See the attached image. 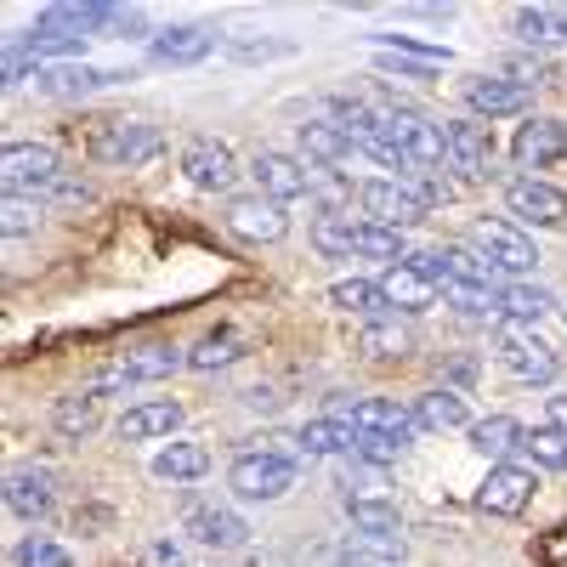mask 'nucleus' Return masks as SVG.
Segmentation results:
<instances>
[{
  "instance_id": "f257e3e1",
  "label": "nucleus",
  "mask_w": 567,
  "mask_h": 567,
  "mask_svg": "<svg viewBox=\"0 0 567 567\" xmlns=\"http://www.w3.org/2000/svg\"><path fill=\"white\" fill-rule=\"evenodd\" d=\"M85 148H91V159H103V165L136 171V165H148V159L165 154V131L148 125V120H97L91 136H85Z\"/></svg>"
},
{
  "instance_id": "f03ea898",
  "label": "nucleus",
  "mask_w": 567,
  "mask_h": 567,
  "mask_svg": "<svg viewBox=\"0 0 567 567\" xmlns=\"http://www.w3.org/2000/svg\"><path fill=\"white\" fill-rule=\"evenodd\" d=\"M471 250H477L499 278H523V272L539 267L534 239L516 221H499V216H477V221H471Z\"/></svg>"
},
{
  "instance_id": "7ed1b4c3",
  "label": "nucleus",
  "mask_w": 567,
  "mask_h": 567,
  "mask_svg": "<svg viewBox=\"0 0 567 567\" xmlns=\"http://www.w3.org/2000/svg\"><path fill=\"white\" fill-rule=\"evenodd\" d=\"M296 460H284V454H272V449H250V454H239L233 460V471H227V488L239 494V499H250V505H272V499H284L296 488Z\"/></svg>"
},
{
  "instance_id": "20e7f679",
  "label": "nucleus",
  "mask_w": 567,
  "mask_h": 567,
  "mask_svg": "<svg viewBox=\"0 0 567 567\" xmlns=\"http://www.w3.org/2000/svg\"><path fill=\"white\" fill-rule=\"evenodd\" d=\"M499 363L516 374L523 386H550L556 381V369H561V358L534 336V323H499Z\"/></svg>"
},
{
  "instance_id": "39448f33",
  "label": "nucleus",
  "mask_w": 567,
  "mask_h": 567,
  "mask_svg": "<svg viewBox=\"0 0 567 567\" xmlns=\"http://www.w3.org/2000/svg\"><path fill=\"white\" fill-rule=\"evenodd\" d=\"M0 176H7V194L40 199L45 187L63 176V159H58L52 142H12V148L0 154Z\"/></svg>"
},
{
  "instance_id": "423d86ee",
  "label": "nucleus",
  "mask_w": 567,
  "mask_h": 567,
  "mask_svg": "<svg viewBox=\"0 0 567 567\" xmlns=\"http://www.w3.org/2000/svg\"><path fill=\"white\" fill-rule=\"evenodd\" d=\"M85 23H80V12L74 7H52V12H40L34 23H29V34H18V45L40 63V58H80L85 52Z\"/></svg>"
},
{
  "instance_id": "0eeeda50",
  "label": "nucleus",
  "mask_w": 567,
  "mask_h": 567,
  "mask_svg": "<svg viewBox=\"0 0 567 567\" xmlns=\"http://www.w3.org/2000/svg\"><path fill=\"white\" fill-rule=\"evenodd\" d=\"M381 131L398 142L403 154H409V165H414V171H437V165L449 159L443 125L420 120V114H409V109H381Z\"/></svg>"
},
{
  "instance_id": "6e6552de",
  "label": "nucleus",
  "mask_w": 567,
  "mask_h": 567,
  "mask_svg": "<svg viewBox=\"0 0 567 567\" xmlns=\"http://www.w3.org/2000/svg\"><path fill=\"white\" fill-rule=\"evenodd\" d=\"M250 176H256V194L272 199V205H296V199H312V165L296 159V154H256L250 159Z\"/></svg>"
},
{
  "instance_id": "1a4fd4ad",
  "label": "nucleus",
  "mask_w": 567,
  "mask_h": 567,
  "mask_svg": "<svg viewBox=\"0 0 567 567\" xmlns=\"http://www.w3.org/2000/svg\"><path fill=\"white\" fill-rule=\"evenodd\" d=\"M443 142H449V165L465 182L494 176V131L483 120H443Z\"/></svg>"
},
{
  "instance_id": "9d476101",
  "label": "nucleus",
  "mask_w": 567,
  "mask_h": 567,
  "mask_svg": "<svg viewBox=\"0 0 567 567\" xmlns=\"http://www.w3.org/2000/svg\"><path fill=\"white\" fill-rule=\"evenodd\" d=\"M358 205H363V221H374V227H414V221H425V205L409 194V182H398V176H381V182H363L358 187Z\"/></svg>"
},
{
  "instance_id": "9b49d317",
  "label": "nucleus",
  "mask_w": 567,
  "mask_h": 567,
  "mask_svg": "<svg viewBox=\"0 0 567 567\" xmlns=\"http://www.w3.org/2000/svg\"><path fill=\"white\" fill-rule=\"evenodd\" d=\"M534 488H539L534 465L505 460V465H488V477H483V488H477V505H483L488 516H523V511L534 505Z\"/></svg>"
},
{
  "instance_id": "f8f14e48",
  "label": "nucleus",
  "mask_w": 567,
  "mask_h": 567,
  "mask_svg": "<svg viewBox=\"0 0 567 567\" xmlns=\"http://www.w3.org/2000/svg\"><path fill=\"white\" fill-rule=\"evenodd\" d=\"M182 176L199 187V194H227L233 182H239V159H233V148L227 142H216V136H194L182 148Z\"/></svg>"
},
{
  "instance_id": "ddd939ff",
  "label": "nucleus",
  "mask_w": 567,
  "mask_h": 567,
  "mask_svg": "<svg viewBox=\"0 0 567 567\" xmlns=\"http://www.w3.org/2000/svg\"><path fill=\"white\" fill-rule=\"evenodd\" d=\"M505 210L516 221H528V227H561L567 221V194L539 176H516L505 182Z\"/></svg>"
},
{
  "instance_id": "4468645a",
  "label": "nucleus",
  "mask_w": 567,
  "mask_h": 567,
  "mask_svg": "<svg viewBox=\"0 0 567 567\" xmlns=\"http://www.w3.org/2000/svg\"><path fill=\"white\" fill-rule=\"evenodd\" d=\"M465 109L477 120H505V114H528L534 109V85L511 80V74H477L465 85Z\"/></svg>"
},
{
  "instance_id": "2eb2a0df",
  "label": "nucleus",
  "mask_w": 567,
  "mask_h": 567,
  "mask_svg": "<svg viewBox=\"0 0 567 567\" xmlns=\"http://www.w3.org/2000/svg\"><path fill=\"white\" fill-rule=\"evenodd\" d=\"M227 227L250 245H278L290 233V216H284V205H272L261 194H239V199H227Z\"/></svg>"
},
{
  "instance_id": "dca6fc26",
  "label": "nucleus",
  "mask_w": 567,
  "mask_h": 567,
  "mask_svg": "<svg viewBox=\"0 0 567 567\" xmlns=\"http://www.w3.org/2000/svg\"><path fill=\"white\" fill-rule=\"evenodd\" d=\"M561 154H567V125H561V120L534 114L528 125H516V136H511V159L523 165V171H545V165H556Z\"/></svg>"
},
{
  "instance_id": "f3484780",
  "label": "nucleus",
  "mask_w": 567,
  "mask_h": 567,
  "mask_svg": "<svg viewBox=\"0 0 567 567\" xmlns=\"http://www.w3.org/2000/svg\"><path fill=\"white\" fill-rule=\"evenodd\" d=\"M148 52H154V63H171V69L205 63V58L216 52V29H205V23H171V29H154Z\"/></svg>"
},
{
  "instance_id": "a211bd4d",
  "label": "nucleus",
  "mask_w": 567,
  "mask_h": 567,
  "mask_svg": "<svg viewBox=\"0 0 567 567\" xmlns=\"http://www.w3.org/2000/svg\"><path fill=\"white\" fill-rule=\"evenodd\" d=\"M182 534L210 545V550H239L250 539V523L239 511H227V505H194V511H187V523H182Z\"/></svg>"
},
{
  "instance_id": "6ab92c4d",
  "label": "nucleus",
  "mask_w": 567,
  "mask_h": 567,
  "mask_svg": "<svg viewBox=\"0 0 567 567\" xmlns=\"http://www.w3.org/2000/svg\"><path fill=\"white\" fill-rule=\"evenodd\" d=\"M347 420L358 425V432H374V437H392V443H414V409H403V403H392V398H363V403H352L347 409Z\"/></svg>"
},
{
  "instance_id": "aec40b11",
  "label": "nucleus",
  "mask_w": 567,
  "mask_h": 567,
  "mask_svg": "<svg viewBox=\"0 0 567 567\" xmlns=\"http://www.w3.org/2000/svg\"><path fill=\"white\" fill-rule=\"evenodd\" d=\"M136 80L131 69H85V63H63V69H45L34 74V85L45 97H85V91H103V85H125Z\"/></svg>"
},
{
  "instance_id": "412c9836",
  "label": "nucleus",
  "mask_w": 567,
  "mask_h": 567,
  "mask_svg": "<svg viewBox=\"0 0 567 567\" xmlns=\"http://www.w3.org/2000/svg\"><path fill=\"white\" fill-rule=\"evenodd\" d=\"M58 494H52V471H12L7 477V511L23 516V523H40V516H52Z\"/></svg>"
},
{
  "instance_id": "4be33fe9",
  "label": "nucleus",
  "mask_w": 567,
  "mask_h": 567,
  "mask_svg": "<svg viewBox=\"0 0 567 567\" xmlns=\"http://www.w3.org/2000/svg\"><path fill=\"white\" fill-rule=\"evenodd\" d=\"M182 425V403L176 398H154V403H136L120 414V437L125 443H154V437H171Z\"/></svg>"
},
{
  "instance_id": "5701e85b",
  "label": "nucleus",
  "mask_w": 567,
  "mask_h": 567,
  "mask_svg": "<svg viewBox=\"0 0 567 567\" xmlns=\"http://www.w3.org/2000/svg\"><path fill=\"white\" fill-rule=\"evenodd\" d=\"M352 148H358V142H352L336 120H307V125H301V154H307L312 171H336V165H347Z\"/></svg>"
},
{
  "instance_id": "b1692460",
  "label": "nucleus",
  "mask_w": 567,
  "mask_h": 567,
  "mask_svg": "<svg viewBox=\"0 0 567 567\" xmlns=\"http://www.w3.org/2000/svg\"><path fill=\"white\" fill-rule=\"evenodd\" d=\"M301 454L307 460H329V454H352L358 449V425L347 414H323V420H307L301 425Z\"/></svg>"
},
{
  "instance_id": "393cba45",
  "label": "nucleus",
  "mask_w": 567,
  "mask_h": 567,
  "mask_svg": "<svg viewBox=\"0 0 567 567\" xmlns=\"http://www.w3.org/2000/svg\"><path fill=\"white\" fill-rule=\"evenodd\" d=\"M329 307H336V312H352V318H363V323L398 318L392 301H386V290H381V284H369V278H341V284H329Z\"/></svg>"
},
{
  "instance_id": "a878e982",
  "label": "nucleus",
  "mask_w": 567,
  "mask_h": 567,
  "mask_svg": "<svg viewBox=\"0 0 567 567\" xmlns=\"http://www.w3.org/2000/svg\"><path fill=\"white\" fill-rule=\"evenodd\" d=\"M414 425H420V432H460V425H471L465 392H454V386L420 392V398H414Z\"/></svg>"
},
{
  "instance_id": "bb28decb",
  "label": "nucleus",
  "mask_w": 567,
  "mask_h": 567,
  "mask_svg": "<svg viewBox=\"0 0 567 567\" xmlns=\"http://www.w3.org/2000/svg\"><path fill=\"white\" fill-rule=\"evenodd\" d=\"M523 420H511V414H488V420H477L471 425V449H477L483 460H494V465H505L516 449H523Z\"/></svg>"
},
{
  "instance_id": "cd10ccee",
  "label": "nucleus",
  "mask_w": 567,
  "mask_h": 567,
  "mask_svg": "<svg viewBox=\"0 0 567 567\" xmlns=\"http://www.w3.org/2000/svg\"><path fill=\"white\" fill-rule=\"evenodd\" d=\"M358 352L381 358V363H403V358L414 352V329L398 323V318H374V323L358 329Z\"/></svg>"
},
{
  "instance_id": "c85d7f7f",
  "label": "nucleus",
  "mask_w": 567,
  "mask_h": 567,
  "mask_svg": "<svg viewBox=\"0 0 567 567\" xmlns=\"http://www.w3.org/2000/svg\"><path fill=\"white\" fill-rule=\"evenodd\" d=\"M205 471H210V449L205 443H165L154 454V477L159 483H194V477H205Z\"/></svg>"
},
{
  "instance_id": "c756f323",
  "label": "nucleus",
  "mask_w": 567,
  "mask_h": 567,
  "mask_svg": "<svg viewBox=\"0 0 567 567\" xmlns=\"http://www.w3.org/2000/svg\"><path fill=\"white\" fill-rule=\"evenodd\" d=\"M347 511H352V528H358V534L403 539V511H398L392 499H381V494H352V499H347Z\"/></svg>"
},
{
  "instance_id": "7c9ffc66",
  "label": "nucleus",
  "mask_w": 567,
  "mask_h": 567,
  "mask_svg": "<svg viewBox=\"0 0 567 567\" xmlns=\"http://www.w3.org/2000/svg\"><path fill=\"white\" fill-rule=\"evenodd\" d=\"M381 290H386L392 312H425V307L437 301V284H432V278H420L414 267H386Z\"/></svg>"
},
{
  "instance_id": "2f4dec72",
  "label": "nucleus",
  "mask_w": 567,
  "mask_h": 567,
  "mask_svg": "<svg viewBox=\"0 0 567 567\" xmlns=\"http://www.w3.org/2000/svg\"><path fill=\"white\" fill-rule=\"evenodd\" d=\"M499 312H505L511 323H539V318H550V312H556V296H550V290H539V284L511 278V284H499Z\"/></svg>"
},
{
  "instance_id": "473e14b6",
  "label": "nucleus",
  "mask_w": 567,
  "mask_h": 567,
  "mask_svg": "<svg viewBox=\"0 0 567 567\" xmlns=\"http://www.w3.org/2000/svg\"><path fill=\"white\" fill-rule=\"evenodd\" d=\"M511 34L523 45H561L567 40V7H523L511 18Z\"/></svg>"
},
{
  "instance_id": "72a5a7b5",
  "label": "nucleus",
  "mask_w": 567,
  "mask_h": 567,
  "mask_svg": "<svg viewBox=\"0 0 567 567\" xmlns=\"http://www.w3.org/2000/svg\"><path fill=\"white\" fill-rule=\"evenodd\" d=\"M182 363H187V352H176L165 341H148V347H131L120 369L131 374V381H165V374H176Z\"/></svg>"
},
{
  "instance_id": "f704fd0d",
  "label": "nucleus",
  "mask_w": 567,
  "mask_h": 567,
  "mask_svg": "<svg viewBox=\"0 0 567 567\" xmlns=\"http://www.w3.org/2000/svg\"><path fill=\"white\" fill-rule=\"evenodd\" d=\"M352 256H369V261H392V267H403V261H409V245H403V233H398V227L358 221V227H352Z\"/></svg>"
},
{
  "instance_id": "c9c22d12",
  "label": "nucleus",
  "mask_w": 567,
  "mask_h": 567,
  "mask_svg": "<svg viewBox=\"0 0 567 567\" xmlns=\"http://www.w3.org/2000/svg\"><path fill=\"white\" fill-rule=\"evenodd\" d=\"M239 358H245V336H233V329H210V336L187 352V369L210 374V369H227V363H239Z\"/></svg>"
},
{
  "instance_id": "e433bc0d",
  "label": "nucleus",
  "mask_w": 567,
  "mask_h": 567,
  "mask_svg": "<svg viewBox=\"0 0 567 567\" xmlns=\"http://www.w3.org/2000/svg\"><path fill=\"white\" fill-rule=\"evenodd\" d=\"M97 398H91V392H69V398H58V409H52V425H58V432L63 437H91V432H97Z\"/></svg>"
},
{
  "instance_id": "4c0bfd02",
  "label": "nucleus",
  "mask_w": 567,
  "mask_h": 567,
  "mask_svg": "<svg viewBox=\"0 0 567 567\" xmlns=\"http://www.w3.org/2000/svg\"><path fill=\"white\" fill-rule=\"evenodd\" d=\"M352 216H312V250L329 261H352Z\"/></svg>"
},
{
  "instance_id": "58836bf2",
  "label": "nucleus",
  "mask_w": 567,
  "mask_h": 567,
  "mask_svg": "<svg viewBox=\"0 0 567 567\" xmlns=\"http://www.w3.org/2000/svg\"><path fill=\"white\" fill-rule=\"evenodd\" d=\"M443 296L471 318H505L499 312V284H443Z\"/></svg>"
},
{
  "instance_id": "ea45409f",
  "label": "nucleus",
  "mask_w": 567,
  "mask_h": 567,
  "mask_svg": "<svg viewBox=\"0 0 567 567\" xmlns=\"http://www.w3.org/2000/svg\"><path fill=\"white\" fill-rule=\"evenodd\" d=\"M523 454L534 460V471H567V437L556 425H539V432L523 437Z\"/></svg>"
},
{
  "instance_id": "a19ab883",
  "label": "nucleus",
  "mask_w": 567,
  "mask_h": 567,
  "mask_svg": "<svg viewBox=\"0 0 567 567\" xmlns=\"http://www.w3.org/2000/svg\"><path fill=\"white\" fill-rule=\"evenodd\" d=\"M409 182V194L425 205V210H437V205H454V194H460V187L449 182V176H437V171H409L403 176Z\"/></svg>"
},
{
  "instance_id": "79ce46f5",
  "label": "nucleus",
  "mask_w": 567,
  "mask_h": 567,
  "mask_svg": "<svg viewBox=\"0 0 567 567\" xmlns=\"http://www.w3.org/2000/svg\"><path fill=\"white\" fill-rule=\"evenodd\" d=\"M347 561H403V539H381V534H352L347 539Z\"/></svg>"
},
{
  "instance_id": "37998d69",
  "label": "nucleus",
  "mask_w": 567,
  "mask_h": 567,
  "mask_svg": "<svg viewBox=\"0 0 567 567\" xmlns=\"http://www.w3.org/2000/svg\"><path fill=\"white\" fill-rule=\"evenodd\" d=\"M18 567H74V556H69V545L34 534V539L18 545Z\"/></svg>"
},
{
  "instance_id": "c03bdc74",
  "label": "nucleus",
  "mask_w": 567,
  "mask_h": 567,
  "mask_svg": "<svg viewBox=\"0 0 567 567\" xmlns=\"http://www.w3.org/2000/svg\"><path fill=\"white\" fill-rule=\"evenodd\" d=\"M0 227L12 233H34L40 227V199H29V194H7V205H0Z\"/></svg>"
},
{
  "instance_id": "a18cd8bd",
  "label": "nucleus",
  "mask_w": 567,
  "mask_h": 567,
  "mask_svg": "<svg viewBox=\"0 0 567 567\" xmlns=\"http://www.w3.org/2000/svg\"><path fill=\"white\" fill-rule=\"evenodd\" d=\"M398 454H403V443H392V437H374V432H358V449H352V460H363L369 471H386V465H398Z\"/></svg>"
},
{
  "instance_id": "49530a36",
  "label": "nucleus",
  "mask_w": 567,
  "mask_h": 567,
  "mask_svg": "<svg viewBox=\"0 0 567 567\" xmlns=\"http://www.w3.org/2000/svg\"><path fill=\"white\" fill-rule=\"evenodd\" d=\"M227 52H233V58H245V63H256V58H284L290 45H284V40H245V34H233V40H227Z\"/></svg>"
},
{
  "instance_id": "de8ad7c7",
  "label": "nucleus",
  "mask_w": 567,
  "mask_h": 567,
  "mask_svg": "<svg viewBox=\"0 0 567 567\" xmlns=\"http://www.w3.org/2000/svg\"><path fill=\"white\" fill-rule=\"evenodd\" d=\"M40 199H58V205H91V187H85V182H74V176H58Z\"/></svg>"
},
{
  "instance_id": "09e8293b",
  "label": "nucleus",
  "mask_w": 567,
  "mask_h": 567,
  "mask_svg": "<svg viewBox=\"0 0 567 567\" xmlns=\"http://www.w3.org/2000/svg\"><path fill=\"white\" fill-rule=\"evenodd\" d=\"M142 567H187V556H182V545H171V539H154L148 550H142Z\"/></svg>"
},
{
  "instance_id": "8fccbe9b",
  "label": "nucleus",
  "mask_w": 567,
  "mask_h": 567,
  "mask_svg": "<svg viewBox=\"0 0 567 567\" xmlns=\"http://www.w3.org/2000/svg\"><path fill=\"white\" fill-rule=\"evenodd\" d=\"M29 52H23V45L18 40H7V58H0V74H7V85H18V80H29Z\"/></svg>"
},
{
  "instance_id": "3c124183",
  "label": "nucleus",
  "mask_w": 567,
  "mask_h": 567,
  "mask_svg": "<svg viewBox=\"0 0 567 567\" xmlns=\"http://www.w3.org/2000/svg\"><path fill=\"white\" fill-rule=\"evenodd\" d=\"M545 425H556V432H561V437H567V392H561V398H550V403H545Z\"/></svg>"
},
{
  "instance_id": "603ef678",
  "label": "nucleus",
  "mask_w": 567,
  "mask_h": 567,
  "mask_svg": "<svg viewBox=\"0 0 567 567\" xmlns=\"http://www.w3.org/2000/svg\"><path fill=\"white\" fill-rule=\"evenodd\" d=\"M245 403H250V409H278L284 398H278V386H250V392H245Z\"/></svg>"
},
{
  "instance_id": "864d4df0",
  "label": "nucleus",
  "mask_w": 567,
  "mask_h": 567,
  "mask_svg": "<svg viewBox=\"0 0 567 567\" xmlns=\"http://www.w3.org/2000/svg\"><path fill=\"white\" fill-rule=\"evenodd\" d=\"M449 374H454L460 386H471V381H477V358H454V363H449Z\"/></svg>"
}]
</instances>
